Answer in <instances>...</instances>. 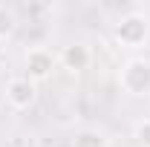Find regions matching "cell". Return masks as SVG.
Here are the masks:
<instances>
[{"instance_id":"obj_8","label":"cell","mask_w":150,"mask_h":147,"mask_svg":"<svg viewBox=\"0 0 150 147\" xmlns=\"http://www.w3.org/2000/svg\"><path fill=\"white\" fill-rule=\"evenodd\" d=\"M133 139H136V144H139V147H150V118L136 121V127H133Z\"/></svg>"},{"instance_id":"obj_3","label":"cell","mask_w":150,"mask_h":147,"mask_svg":"<svg viewBox=\"0 0 150 147\" xmlns=\"http://www.w3.org/2000/svg\"><path fill=\"white\" fill-rule=\"evenodd\" d=\"M23 66H26V78L35 81V84H43L49 81L52 72L58 69V55L46 46H32L26 58H23Z\"/></svg>"},{"instance_id":"obj_5","label":"cell","mask_w":150,"mask_h":147,"mask_svg":"<svg viewBox=\"0 0 150 147\" xmlns=\"http://www.w3.org/2000/svg\"><path fill=\"white\" fill-rule=\"evenodd\" d=\"M58 64L67 69V72H84V69H90L93 66V49L87 46V43H81V40H72V43H67L61 52H58Z\"/></svg>"},{"instance_id":"obj_1","label":"cell","mask_w":150,"mask_h":147,"mask_svg":"<svg viewBox=\"0 0 150 147\" xmlns=\"http://www.w3.org/2000/svg\"><path fill=\"white\" fill-rule=\"evenodd\" d=\"M118 87L130 98H147L150 95V58L133 55L118 69Z\"/></svg>"},{"instance_id":"obj_7","label":"cell","mask_w":150,"mask_h":147,"mask_svg":"<svg viewBox=\"0 0 150 147\" xmlns=\"http://www.w3.org/2000/svg\"><path fill=\"white\" fill-rule=\"evenodd\" d=\"M72 147H110V139L101 130H81L72 139Z\"/></svg>"},{"instance_id":"obj_4","label":"cell","mask_w":150,"mask_h":147,"mask_svg":"<svg viewBox=\"0 0 150 147\" xmlns=\"http://www.w3.org/2000/svg\"><path fill=\"white\" fill-rule=\"evenodd\" d=\"M35 101H38V84L35 81H29L26 75L9 78V84H6V104L12 110L23 112V110H29Z\"/></svg>"},{"instance_id":"obj_6","label":"cell","mask_w":150,"mask_h":147,"mask_svg":"<svg viewBox=\"0 0 150 147\" xmlns=\"http://www.w3.org/2000/svg\"><path fill=\"white\" fill-rule=\"evenodd\" d=\"M15 29H18V15H15V9L6 6V3H0V43L12 40Z\"/></svg>"},{"instance_id":"obj_2","label":"cell","mask_w":150,"mask_h":147,"mask_svg":"<svg viewBox=\"0 0 150 147\" xmlns=\"http://www.w3.org/2000/svg\"><path fill=\"white\" fill-rule=\"evenodd\" d=\"M112 37L121 49H144L150 40V18L142 12H130L124 18H118V23L112 26Z\"/></svg>"}]
</instances>
